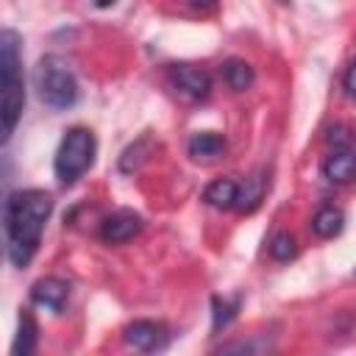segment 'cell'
<instances>
[{
    "label": "cell",
    "mask_w": 356,
    "mask_h": 356,
    "mask_svg": "<svg viewBox=\"0 0 356 356\" xmlns=\"http://www.w3.org/2000/svg\"><path fill=\"white\" fill-rule=\"evenodd\" d=\"M53 214V197L44 189H19L11 192L3 206L6 236H8V256L14 267H28L42 245L44 222Z\"/></svg>",
    "instance_id": "1"
},
{
    "label": "cell",
    "mask_w": 356,
    "mask_h": 356,
    "mask_svg": "<svg viewBox=\"0 0 356 356\" xmlns=\"http://www.w3.org/2000/svg\"><path fill=\"white\" fill-rule=\"evenodd\" d=\"M25 108L22 36L11 28L0 31V147L11 139Z\"/></svg>",
    "instance_id": "2"
},
{
    "label": "cell",
    "mask_w": 356,
    "mask_h": 356,
    "mask_svg": "<svg viewBox=\"0 0 356 356\" xmlns=\"http://www.w3.org/2000/svg\"><path fill=\"white\" fill-rule=\"evenodd\" d=\"M33 89L50 111H67L78 103V78L61 56H42L33 67Z\"/></svg>",
    "instance_id": "3"
},
{
    "label": "cell",
    "mask_w": 356,
    "mask_h": 356,
    "mask_svg": "<svg viewBox=\"0 0 356 356\" xmlns=\"http://www.w3.org/2000/svg\"><path fill=\"white\" fill-rule=\"evenodd\" d=\"M95 153H97L95 134L89 128H83V125L70 128L61 136L58 150H56V159H53V172L58 178V184H64V186L75 184L95 164Z\"/></svg>",
    "instance_id": "4"
},
{
    "label": "cell",
    "mask_w": 356,
    "mask_h": 356,
    "mask_svg": "<svg viewBox=\"0 0 356 356\" xmlns=\"http://www.w3.org/2000/svg\"><path fill=\"white\" fill-rule=\"evenodd\" d=\"M122 339L128 348L142 353H159L170 345V328L159 320H134L122 328Z\"/></svg>",
    "instance_id": "5"
},
{
    "label": "cell",
    "mask_w": 356,
    "mask_h": 356,
    "mask_svg": "<svg viewBox=\"0 0 356 356\" xmlns=\"http://www.w3.org/2000/svg\"><path fill=\"white\" fill-rule=\"evenodd\" d=\"M170 81L186 100H206L211 95V75L195 64H175L170 70Z\"/></svg>",
    "instance_id": "6"
},
{
    "label": "cell",
    "mask_w": 356,
    "mask_h": 356,
    "mask_svg": "<svg viewBox=\"0 0 356 356\" xmlns=\"http://www.w3.org/2000/svg\"><path fill=\"white\" fill-rule=\"evenodd\" d=\"M142 228H145V220H142L139 214L122 209V211L108 214V217L100 222V236H103V242H108V245H125V242H131L134 236H139Z\"/></svg>",
    "instance_id": "7"
},
{
    "label": "cell",
    "mask_w": 356,
    "mask_h": 356,
    "mask_svg": "<svg viewBox=\"0 0 356 356\" xmlns=\"http://www.w3.org/2000/svg\"><path fill=\"white\" fill-rule=\"evenodd\" d=\"M31 300L36 306L58 314V312H64V306L70 300V281H64L58 275H44L31 286Z\"/></svg>",
    "instance_id": "8"
},
{
    "label": "cell",
    "mask_w": 356,
    "mask_h": 356,
    "mask_svg": "<svg viewBox=\"0 0 356 356\" xmlns=\"http://www.w3.org/2000/svg\"><path fill=\"white\" fill-rule=\"evenodd\" d=\"M267 184H270L267 170H256V172H250L242 184H236V200H234V209H236L239 214H250V211H256L259 203L264 200Z\"/></svg>",
    "instance_id": "9"
},
{
    "label": "cell",
    "mask_w": 356,
    "mask_h": 356,
    "mask_svg": "<svg viewBox=\"0 0 356 356\" xmlns=\"http://www.w3.org/2000/svg\"><path fill=\"white\" fill-rule=\"evenodd\" d=\"M225 136H220L217 131H197V134H192L189 136V142H186V153H189V159L192 161H203V164H209V161H217L222 153H225Z\"/></svg>",
    "instance_id": "10"
},
{
    "label": "cell",
    "mask_w": 356,
    "mask_h": 356,
    "mask_svg": "<svg viewBox=\"0 0 356 356\" xmlns=\"http://www.w3.org/2000/svg\"><path fill=\"white\" fill-rule=\"evenodd\" d=\"M323 175L331 181V184H350L353 175H356V159H353V150H331L323 161Z\"/></svg>",
    "instance_id": "11"
},
{
    "label": "cell",
    "mask_w": 356,
    "mask_h": 356,
    "mask_svg": "<svg viewBox=\"0 0 356 356\" xmlns=\"http://www.w3.org/2000/svg\"><path fill=\"white\" fill-rule=\"evenodd\" d=\"M342 228H345V214H342V209L334 206V203H325V206H320V209L312 214V231H314L320 239H334V236L342 234Z\"/></svg>",
    "instance_id": "12"
},
{
    "label": "cell",
    "mask_w": 356,
    "mask_h": 356,
    "mask_svg": "<svg viewBox=\"0 0 356 356\" xmlns=\"http://www.w3.org/2000/svg\"><path fill=\"white\" fill-rule=\"evenodd\" d=\"M36 342H39V325H36L31 309H19V325H17V337L11 342V353L28 356L36 350Z\"/></svg>",
    "instance_id": "13"
},
{
    "label": "cell",
    "mask_w": 356,
    "mask_h": 356,
    "mask_svg": "<svg viewBox=\"0 0 356 356\" xmlns=\"http://www.w3.org/2000/svg\"><path fill=\"white\" fill-rule=\"evenodd\" d=\"M220 75H222V81L234 92H245V89H250L256 83V72H253V67L245 58H228V61H222Z\"/></svg>",
    "instance_id": "14"
},
{
    "label": "cell",
    "mask_w": 356,
    "mask_h": 356,
    "mask_svg": "<svg viewBox=\"0 0 356 356\" xmlns=\"http://www.w3.org/2000/svg\"><path fill=\"white\" fill-rule=\"evenodd\" d=\"M203 200L211 206V209H234V200H236V181L234 178H217L211 181L206 189H203Z\"/></svg>",
    "instance_id": "15"
},
{
    "label": "cell",
    "mask_w": 356,
    "mask_h": 356,
    "mask_svg": "<svg viewBox=\"0 0 356 356\" xmlns=\"http://www.w3.org/2000/svg\"><path fill=\"white\" fill-rule=\"evenodd\" d=\"M239 306H242V298H239V295L231 298V300L214 295V298H211V331H222V328H228V325L236 320Z\"/></svg>",
    "instance_id": "16"
},
{
    "label": "cell",
    "mask_w": 356,
    "mask_h": 356,
    "mask_svg": "<svg viewBox=\"0 0 356 356\" xmlns=\"http://www.w3.org/2000/svg\"><path fill=\"white\" fill-rule=\"evenodd\" d=\"M267 250H270V256H273L275 261H292V259L298 256V239H295L289 231H278V234L270 239Z\"/></svg>",
    "instance_id": "17"
},
{
    "label": "cell",
    "mask_w": 356,
    "mask_h": 356,
    "mask_svg": "<svg viewBox=\"0 0 356 356\" xmlns=\"http://www.w3.org/2000/svg\"><path fill=\"white\" fill-rule=\"evenodd\" d=\"M150 150V136H142L139 142H134V145H128L125 150H122V156H120V170L122 172H134L142 161H145V153Z\"/></svg>",
    "instance_id": "18"
},
{
    "label": "cell",
    "mask_w": 356,
    "mask_h": 356,
    "mask_svg": "<svg viewBox=\"0 0 356 356\" xmlns=\"http://www.w3.org/2000/svg\"><path fill=\"white\" fill-rule=\"evenodd\" d=\"M325 142H328L334 150H348V147L353 145V134H350L348 125L337 122V125H331V128L325 131Z\"/></svg>",
    "instance_id": "19"
},
{
    "label": "cell",
    "mask_w": 356,
    "mask_h": 356,
    "mask_svg": "<svg viewBox=\"0 0 356 356\" xmlns=\"http://www.w3.org/2000/svg\"><path fill=\"white\" fill-rule=\"evenodd\" d=\"M8 184H11V161L0 156V206H6L8 200Z\"/></svg>",
    "instance_id": "20"
},
{
    "label": "cell",
    "mask_w": 356,
    "mask_h": 356,
    "mask_svg": "<svg viewBox=\"0 0 356 356\" xmlns=\"http://www.w3.org/2000/svg\"><path fill=\"white\" fill-rule=\"evenodd\" d=\"M270 345H267V339H261V342H231V345H222L220 350H225V353H234V350H245V353H256V350H267Z\"/></svg>",
    "instance_id": "21"
},
{
    "label": "cell",
    "mask_w": 356,
    "mask_h": 356,
    "mask_svg": "<svg viewBox=\"0 0 356 356\" xmlns=\"http://www.w3.org/2000/svg\"><path fill=\"white\" fill-rule=\"evenodd\" d=\"M178 6H184V8H189V11H197V14H209V11H214L217 8V3L220 0H175Z\"/></svg>",
    "instance_id": "22"
},
{
    "label": "cell",
    "mask_w": 356,
    "mask_h": 356,
    "mask_svg": "<svg viewBox=\"0 0 356 356\" xmlns=\"http://www.w3.org/2000/svg\"><path fill=\"white\" fill-rule=\"evenodd\" d=\"M342 89L348 97H353V61L345 64V72H342Z\"/></svg>",
    "instance_id": "23"
},
{
    "label": "cell",
    "mask_w": 356,
    "mask_h": 356,
    "mask_svg": "<svg viewBox=\"0 0 356 356\" xmlns=\"http://www.w3.org/2000/svg\"><path fill=\"white\" fill-rule=\"evenodd\" d=\"M111 3H114V0H95L97 8H106V6H111Z\"/></svg>",
    "instance_id": "24"
},
{
    "label": "cell",
    "mask_w": 356,
    "mask_h": 356,
    "mask_svg": "<svg viewBox=\"0 0 356 356\" xmlns=\"http://www.w3.org/2000/svg\"><path fill=\"white\" fill-rule=\"evenodd\" d=\"M0 256H3V245H0Z\"/></svg>",
    "instance_id": "25"
},
{
    "label": "cell",
    "mask_w": 356,
    "mask_h": 356,
    "mask_svg": "<svg viewBox=\"0 0 356 356\" xmlns=\"http://www.w3.org/2000/svg\"><path fill=\"white\" fill-rule=\"evenodd\" d=\"M278 3H289V0H278Z\"/></svg>",
    "instance_id": "26"
}]
</instances>
